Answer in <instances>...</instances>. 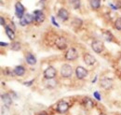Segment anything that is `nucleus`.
<instances>
[{
	"mask_svg": "<svg viewBox=\"0 0 121 115\" xmlns=\"http://www.w3.org/2000/svg\"><path fill=\"white\" fill-rule=\"evenodd\" d=\"M60 75L63 78H70L73 75V67L70 65H63L60 68Z\"/></svg>",
	"mask_w": 121,
	"mask_h": 115,
	"instance_id": "nucleus-1",
	"label": "nucleus"
},
{
	"mask_svg": "<svg viewBox=\"0 0 121 115\" xmlns=\"http://www.w3.org/2000/svg\"><path fill=\"white\" fill-rule=\"evenodd\" d=\"M56 75H57V70L55 69V67L51 66L48 67L44 71V78L46 80H52L56 77Z\"/></svg>",
	"mask_w": 121,
	"mask_h": 115,
	"instance_id": "nucleus-2",
	"label": "nucleus"
},
{
	"mask_svg": "<svg viewBox=\"0 0 121 115\" xmlns=\"http://www.w3.org/2000/svg\"><path fill=\"white\" fill-rule=\"evenodd\" d=\"M64 57L68 61H74V60H76V58L78 57V53H77V52H76V50L75 48H69L67 50V52L65 53Z\"/></svg>",
	"mask_w": 121,
	"mask_h": 115,
	"instance_id": "nucleus-3",
	"label": "nucleus"
},
{
	"mask_svg": "<svg viewBox=\"0 0 121 115\" xmlns=\"http://www.w3.org/2000/svg\"><path fill=\"white\" fill-rule=\"evenodd\" d=\"M68 110H69V104L66 101L60 100L58 102L57 107H56V110L59 113H65Z\"/></svg>",
	"mask_w": 121,
	"mask_h": 115,
	"instance_id": "nucleus-4",
	"label": "nucleus"
},
{
	"mask_svg": "<svg viewBox=\"0 0 121 115\" xmlns=\"http://www.w3.org/2000/svg\"><path fill=\"white\" fill-rule=\"evenodd\" d=\"M91 48L92 50L97 53H101L102 52H104V45L101 40H94L91 44Z\"/></svg>",
	"mask_w": 121,
	"mask_h": 115,
	"instance_id": "nucleus-5",
	"label": "nucleus"
},
{
	"mask_svg": "<svg viewBox=\"0 0 121 115\" xmlns=\"http://www.w3.org/2000/svg\"><path fill=\"white\" fill-rule=\"evenodd\" d=\"M25 12V9L23 7V5L21 2H17L15 4V14L19 19H22L24 16Z\"/></svg>",
	"mask_w": 121,
	"mask_h": 115,
	"instance_id": "nucleus-6",
	"label": "nucleus"
},
{
	"mask_svg": "<svg viewBox=\"0 0 121 115\" xmlns=\"http://www.w3.org/2000/svg\"><path fill=\"white\" fill-rule=\"evenodd\" d=\"M76 78L78 80H83L87 77L88 75V70L83 67H77L76 69Z\"/></svg>",
	"mask_w": 121,
	"mask_h": 115,
	"instance_id": "nucleus-7",
	"label": "nucleus"
},
{
	"mask_svg": "<svg viewBox=\"0 0 121 115\" xmlns=\"http://www.w3.org/2000/svg\"><path fill=\"white\" fill-rule=\"evenodd\" d=\"M55 44H56V46H57V48L59 50H65L67 48V40L63 37L57 38V39L55 41Z\"/></svg>",
	"mask_w": 121,
	"mask_h": 115,
	"instance_id": "nucleus-8",
	"label": "nucleus"
},
{
	"mask_svg": "<svg viewBox=\"0 0 121 115\" xmlns=\"http://www.w3.org/2000/svg\"><path fill=\"white\" fill-rule=\"evenodd\" d=\"M34 16H35V21L38 24H41L45 21L46 16L44 14V12L42 10H36L34 11Z\"/></svg>",
	"mask_w": 121,
	"mask_h": 115,
	"instance_id": "nucleus-9",
	"label": "nucleus"
},
{
	"mask_svg": "<svg viewBox=\"0 0 121 115\" xmlns=\"http://www.w3.org/2000/svg\"><path fill=\"white\" fill-rule=\"evenodd\" d=\"M101 87L105 90H109L113 87V80L109 78H104L101 80Z\"/></svg>",
	"mask_w": 121,
	"mask_h": 115,
	"instance_id": "nucleus-10",
	"label": "nucleus"
},
{
	"mask_svg": "<svg viewBox=\"0 0 121 115\" xmlns=\"http://www.w3.org/2000/svg\"><path fill=\"white\" fill-rule=\"evenodd\" d=\"M57 16H58V18L60 20H61L62 22H65V21H67L69 19V12L67 11V10H65V9L62 8V9H60L58 10Z\"/></svg>",
	"mask_w": 121,
	"mask_h": 115,
	"instance_id": "nucleus-11",
	"label": "nucleus"
},
{
	"mask_svg": "<svg viewBox=\"0 0 121 115\" xmlns=\"http://www.w3.org/2000/svg\"><path fill=\"white\" fill-rule=\"evenodd\" d=\"M83 60H84V62H85V64L88 65V66H93V65L96 63L95 57H94L93 55L90 54V53H86V54L84 55V57H83Z\"/></svg>",
	"mask_w": 121,
	"mask_h": 115,
	"instance_id": "nucleus-12",
	"label": "nucleus"
},
{
	"mask_svg": "<svg viewBox=\"0 0 121 115\" xmlns=\"http://www.w3.org/2000/svg\"><path fill=\"white\" fill-rule=\"evenodd\" d=\"M1 99H2V102L4 103V105L7 106L8 108L11 106V104H12V98H11V96L9 94H7V93L6 94H3L1 96Z\"/></svg>",
	"mask_w": 121,
	"mask_h": 115,
	"instance_id": "nucleus-13",
	"label": "nucleus"
},
{
	"mask_svg": "<svg viewBox=\"0 0 121 115\" xmlns=\"http://www.w3.org/2000/svg\"><path fill=\"white\" fill-rule=\"evenodd\" d=\"M25 60H26V63H27L28 65H30V66H34V65L36 64V58H35V56L33 53H26V55H25Z\"/></svg>",
	"mask_w": 121,
	"mask_h": 115,
	"instance_id": "nucleus-14",
	"label": "nucleus"
},
{
	"mask_svg": "<svg viewBox=\"0 0 121 115\" xmlns=\"http://www.w3.org/2000/svg\"><path fill=\"white\" fill-rule=\"evenodd\" d=\"M5 30H6V34H7V36L9 37V38L11 39V40H13V39L15 38L14 30L11 28L9 25H6V26H5Z\"/></svg>",
	"mask_w": 121,
	"mask_h": 115,
	"instance_id": "nucleus-15",
	"label": "nucleus"
},
{
	"mask_svg": "<svg viewBox=\"0 0 121 115\" xmlns=\"http://www.w3.org/2000/svg\"><path fill=\"white\" fill-rule=\"evenodd\" d=\"M83 106L86 108V109H89L91 110L94 107V102L91 100L90 97H85L83 99Z\"/></svg>",
	"mask_w": 121,
	"mask_h": 115,
	"instance_id": "nucleus-16",
	"label": "nucleus"
},
{
	"mask_svg": "<svg viewBox=\"0 0 121 115\" xmlns=\"http://www.w3.org/2000/svg\"><path fill=\"white\" fill-rule=\"evenodd\" d=\"M13 71H14L16 76L21 77V76L24 75V73H25V68H24L22 66H17L15 68L13 69Z\"/></svg>",
	"mask_w": 121,
	"mask_h": 115,
	"instance_id": "nucleus-17",
	"label": "nucleus"
},
{
	"mask_svg": "<svg viewBox=\"0 0 121 115\" xmlns=\"http://www.w3.org/2000/svg\"><path fill=\"white\" fill-rule=\"evenodd\" d=\"M90 4L92 10H98L101 7V0H91Z\"/></svg>",
	"mask_w": 121,
	"mask_h": 115,
	"instance_id": "nucleus-18",
	"label": "nucleus"
},
{
	"mask_svg": "<svg viewBox=\"0 0 121 115\" xmlns=\"http://www.w3.org/2000/svg\"><path fill=\"white\" fill-rule=\"evenodd\" d=\"M23 18H24V20H25L27 25H28V24H31L35 21V16L30 14V13H25V15L23 16Z\"/></svg>",
	"mask_w": 121,
	"mask_h": 115,
	"instance_id": "nucleus-19",
	"label": "nucleus"
},
{
	"mask_svg": "<svg viewBox=\"0 0 121 115\" xmlns=\"http://www.w3.org/2000/svg\"><path fill=\"white\" fill-rule=\"evenodd\" d=\"M103 38H104V39L106 40V41H112L114 39V37H113L112 33L111 32H108V31L103 33Z\"/></svg>",
	"mask_w": 121,
	"mask_h": 115,
	"instance_id": "nucleus-20",
	"label": "nucleus"
},
{
	"mask_svg": "<svg viewBox=\"0 0 121 115\" xmlns=\"http://www.w3.org/2000/svg\"><path fill=\"white\" fill-rule=\"evenodd\" d=\"M10 49L12 50V51H15V52H18V51H20L21 49H22V45L20 42H18V41H13L11 45H10Z\"/></svg>",
	"mask_w": 121,
	"mask_h": 115,
	"instance_id": "nucleus-21",
	"label": "nucleus"
},
{
	"mask_svg": "<svg viewBox=\"0 0 121 115\" xmlns=\"http://www.w3.org/2000/svg\"><path fill=\"white\" fill-rule=\"evenodd\" d=\"M45 84L47 88L52 89V88H54V87L57 85V82L54 81V79H52V80H47V82H46Z\"/></svg>",
	"mask_w": 121,
	"mask_h": 115,
	"instance_id": "nucleus-22",
	"label": "nucleus"
},
{
	"mask_svg": "<svg viewBox=\"0 0 121 115\" xmlns=\"http://www.w3.org/2000/svg\"><path fill=\"white\" fill-rule=\"evenodd\" d=\"M71 6L75 9V10H78L81 6V1L80 0H70Z\"/></svg>",
	"mask_w": 121,
	"mask_h": 115,
	"instance_id": "nucleus-23",
	"label": "nucleus"
},
{
	"mask_svg": "<svg viewBox=\"0 0 121 115\" xmlns=\"http://www.w3.org/2000/svg\"><path fill=\"white\" fill-rule=\"evenodd\" d=\"M72 25L75 26V27H77V28L81 27V25H82V20H80L79 18H75L74 21L72 22Z\"/></svg>",
	"mask_w": 121,
	"mask_h": 115,
	"instance_id": "nucleus-24",
	"label": "nucleus"
},
{
	"mask_svg": "<svg viewBox=\"0 0 121 115\" xmlns=\"http://www.w3.org/2000/svg\"><path fill=\"white\" fill-rule=\"evenodd\" d=\"M115 27L117 30H121V17H118L115 22Z\"/></svg>",
	"mask_w": 121,
	"mask_h": 115,
	"instance_id": "nucleus-25",
	"label": "nucleus"
},
{
	"mask_svg": "<svg viewBox=\"0 0 121 115\" xmlns=\"http://www.w3.org/2000/svg\"><path fill=\"white\" fill-rule=\"evenodd\" d=\"M93 96H94V98L97 101H101V99H102V98H101V96H100V93L97 92V91L93 93Z\"/></svg>",
	"mask_w": 121,
	"mask_h": 115,
	"instance_id": "nucleus-26",
	"label": "nucleus"
},
{
	"mask_svg": "<svg viewBox=\"0 0 121 115\" xmlns=\"http://www.w3.org/2000/svg\"><path fill=\"white\" fill-rule=\"evenodd\" d=\"M20 24H21L22 26H26V25H27V24H26V22H25V20H24L23 17H22V19H20Z\"/></svg>",
	"mask_w": 121,
	"mask_h": 115,
	"instance_id": "nucleus-27",
	"label": "nucleus"
},
{
	"mask_svg": "<svg viewBox=\"0 0 121 115\" xmlns=\"http://www.w3.org/2000/svg\"><path fill=\"white\" fill-rule=\"evenodd\" d=\"M51 23L54 24V26H57V27H59L60 25L58 24V23L56 22V20H55V17L54 16H51Z\"/></svg>",
	"mask_w": 121,
	"mask_h": 115,
	"instance_id": "nucleus-28",
	"label": "nucleus"
},
{
	"mask_svg": "<svg viewBox=\"0 0 121 115\" xmlns=\"http://www.w3.org/2000/svg\"><path fill=\"white\" fill-rule=\"evenodd\" d=\"M34 81H35V80H31L29 81H25V82H23V85H25V86H31L34 83Z\"/></svg>",
	"mask_w": 121,
	"mask_h": 115,
	"instance_id": "nucleus-29",
	"label": "nucleus"
},
{
	"mask_svg": "<svg viewBox=\"0 0 121 115\" xmlns=\"http://www.w3.org/2000/svg\"><path fill=\"white\" fill-rule=\"evenodd\" d=\"M0 22H1V25H2V26H4V27H5V26L7 25V24H6V20H5V18H4V17H2V16L0 17Z\"/></svg>",
	"mask_w": 121,
	"mask_h": 115,
	"instance_id": "nucleus-30",
	"label": "nucleus"
},
{
	"mask_svg": "<svg viewBox=\"0 0 121 115\" xmlns=\"http://www.w3.org/2000/svg\"><path fill=\"white\" fill-rule=\"evenodd\" d=\"M0 45H1V47H4V46H5V47H7V46H8L9 44L6 43V42L4 43V42H2V41H1V42H0Z\"/></svg>",
	"mask_w": 121,
	"mask_h": 115,
	"instance_id": "nucleus-31",
	"label": "nucleus"
},
{
	"mask_svg": "<svg viewBox=\"0 0 121 115\" xmlns=\"http://www.w3.org/2000/svg\"><path fill=\"white\" fill-rule=\"evenodd\" d=\"M10 25H11V28H13V30L15 31V25H14V23H13V22L10 23Z\"/></svg>",
	"mask_w": 121,
	"mask_h": 115,
	"instance_id": "nucleus-32",
	"label": "nucleus"
},
{
	"mask_svg": "<svg viewBox=\"0 0 121 115\" xmlns=\"http://www.w3.org/2000/svg\"><path fill=\"white\" fill-rule=\"evenodd\" d=\"M37 115H48V113L46 111H41V112H39Z\"/></svg>",
	"mask_w": 121,
	"mask_h": 115,
	"instance_id": "nucleus-33",
	"label": "nucleus"
},
{
	"mask_svg": "<svg viewBox=\"0 0 121 115\" xmlns=\"http://www.w3.org/2000/svg\"><path fill=\"white\" fill-rule=\"evenodd\" d=\"M99 115H105V114H104V113H101V114H99Z\"/></svg>",
	"mask_w": 121,
	"mask_h": 115,
	"instance_id": "nucleus-34",
	"label": "nucleus"
},
{
	"mask_svg": "<svg viewBox=\"0 0 121 115\" xmlns=\"http://www.w3.org/2000/svg\"><path fill=\"white\" fill-rule=\"evenodd\" d=\"M41 1H45V0H41Z\"/></svg>",
	"mask_w": 121,
	"mask_h": 115,
	"instance_id": "nucleus-35",
	"label": "nucleus"
}]
</instances>
